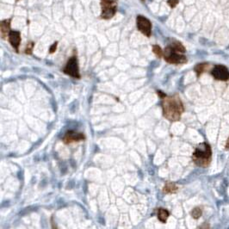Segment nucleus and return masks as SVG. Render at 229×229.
<instances>
[{
  "mask_svg": "<svg viewBox=\"0 0 229 229\" xmlns=\"http://www.w3.org/2000/svg\"><path fill=\"white\" fill-rule=\"evenodd\" d=\"M153 53L156 54V56L159 57V58H161L162 56H164V51H163L162 48H161L159 46H158V45H154V46L153 47Z\"/></svg>",
  "mask_w": 229,
  "mask_h": 229,
  "instance_id": "dca6fc26",
  "label": "nucleus"
},
{
  "mask_svg": "<svg viewBox=\"0 0 229 229\" xmlns=\"http://www.w3.org/2000/svg\"><path fill=\"white\" fill-rule=\"evenodd\" d=\"M226 150L229 149V138H228V140H227V141H226Z\"/></svg>",
  "mask_w": 229,
  "mask_h": 229,
  "instance_id": "aec40b11",
  "label": "nucleus"
},
{
  "mask_svg": "<svg viewBox=\"0 0 229 229\" xmlns=\"http://www.w3.org/2000/svg\"><path fill=\"white\" fill-rule=\"evenodd\" d=\"M158 219L162 222V223H165L170 214L168 212V210H166L165 208H158Z\"/></svg>",
  "mask_w": 229,
  "mask_h": 229,
  "instance_id": "f8f14e48",
  "label": "nucleus"
},
{
  "mask_svg": "<svg viewBox=\"0 0 229 229\" xmlns=\"http://www.w3.org/2000/svg\"><path fill=\"white\" fill-rule=\"evenodd\" d=\"M57 42H54L52 46H51V48H50V49H49V52H50V54H53V53H54L55 52V50H56V48H57Z\"/></svg>",
  "mask_w": 229,
  "mask_h": 229,
  "instance_id": "6ab92c4d",
  "label": "nucleus"
},
{
  "mask_svg": "<svg viewBox=\"0 0 229 229\" xmlns=\"http://www.w3.org/2000/svg\"><path fill=\"white\" fill-rule=\"evenodd\" d=\"M85 139V136L83 133H78L76 131H68L64 135L62 141L65 144H71L72 142H78L84 141Z\"/></svg>",
  "mask_w": 229,
  "mask_h": 229,
  "instance_id": "6e6552de",
  "label": "nucleus"
},
{
  "mask_svg": "<svg viewBox=\"0 0 229 229\" xmlns=\"http://www.w3.org/2000/svg\"><path fill=\"white\" fill-rule=\"evenodd\" d=\"M178 190L177 186L173 183H166L163 188V191L165 194H174Z\"/></svg>",
  "mask_w": 229,
  "mask_h": 229,
  "instance_id": "9b49d317",
  "label": "nucleus"
},
{
  "mask_svg": "<svg viewBox=\"0 0 229 229\" xmlns=\"http://www.w3.org/2000/svg\"><path fill=\"white\" fill-rule=\"evenodd\" d=\"M34 46H35V43H34V42H29L28 45H27V47H26V49H25V54H32V50H33Z\"/></svg>",
  "mask_w": 229,
  "mask_h": 229,
  "instance_id": "f3484780",
  "label": "nucleus"
},
{
  "mask_svg": "<svg viewBox=\"0 0 229 229\" xmlns=\"http://www.w3.org/2000/svg\"><path fill=\"white\" fill-rule=\"evenodd\" d=\"M101 6L102 18L106 20L110 19L114 16L117 10V0H101Z\"/></svg>",
  "mask_w": 229,
  "mask_h": 229,
  "instance_id": "20e7f679",
  "label": "nucleus"
},
{
  "mask_svg": "<svg viewBox=\"0 0 229 229\" xmlns=\"http://www.w3.org/2000/svg\"><path fill=\"white\" fill-rule=\"evenodd\" d=\"M136 23L138 29L146 36L150 37L152 34V23L143 16H138L136 18Z\"/></svg>",
  "mask_w": 229,
  "mask_h": 229,
  "instance_id": "423d86ee",
  "label": "nucleus"
},
{
  "mask_svg": "<svg viewBox=\"0 0 229 229\" xmlns=\"http://www.w3.org/2000/svg\"><path fill=\"white\" fill-rule=\"evenodd\" d=\"M0 32H1V36L5 39L7 35H9L11 32V20L6 19L1 22L0 23Z\"/></svg>",
  "mask_w": 229,
  "mask_h": 229,
  "instance_id": "9d476101",
  "label": "nucleus"
},
{
  "mask_svg": "<svg viewBox=\"0 0 229 229\" xmlns=\"http://www.w3.org/2000/svg\"><path fill=\"white\" fill-rule=\"evenodd\" d=\"M168 5L171 7V8H174L177 5V4L179 3V0H168L167 1Z\"/></svg>",
  "mask_w": 229,
  "mask_h": 229,
  "instance_id": "a211bd4d",
  "label": "nucleus"
},
{
  "mask_svg": "<svg viewBox=\"0 0 229 229\" xmlns=\"http://www.w3.org/2000/svg\"><path fill=\"white\" fill-rule=\"evenodd\" d=\"M9 42L11 44V46L18 52V48L21 43V35L18 31H11L9 35Z\"/></svg>",
  "mask_w": 229,
  "mask_h": 229,
  "instance_id": "1a4fd4ad",
  "label": "nucleus"
},
{
  "mask_svg": "<svg viewBox=\"0 0 229 229\" xmlns=\"http://www.w3.org/2000/svg\"><path fill=\"white\" fill-rule=\"evenodd\" d=\"M162 109L164 117L170 122H177L180 120L184 111L183 104L177 95L163 96L161 97Z\"/></svg>",
  "mask_w": 229,
  "mask_h": 229,
  "instance_id": "f257e3e1",
  "label": "nucleus"
},
{
  "mask_svg": "<svg viewBox=\"0 0 229 229\" xmlns=\"http://www.w3.org/2000/svg\"><path fill=\"white\" fill-rule=\"evenodd\" d=\"M202 214V208H199V207L195 208L191 211V216H192L194 219H199V218L201 217Z\"/></svg>",
  "mask_w": 229,
  "mask_h": 229,
  "instance_id": "2eb2a0df",
  "label": "nucleus"
},
{
  "mask_svg": "<svg viewBox=\"0 0 229 229\" xmlns=\"http://www.w3.org/2000/svg\"><path fill=\"white\" fill-rule=\"evenodd\" d=\"M212 157V151L210 146L203 142L200 144L194 151L192 159L194 163L201 167H208L210 164Z\"/></svg>",
  "mask_w": 229,
  "mask_h": 229,
  "instance_id": "f03ea898",
  "label": "nucleus"
},
{
  "mask_svg": "<svg viewBox=\"0 0 229 229\" xmlns=\"http://www.w3.org/2000/svg\"><path fill=\"white\" fill-rule=\"evenodd\" d=\"M164 59L166 62L170 64H175V65H179V64H184L187 62V58L181 53L177 52L174 50L171 46H168L165 51H164Z\"/></svg>",
  "mask_w": 229,
  "mask_h": 229,
  "instance_id": "7ed1b4c3",
  "label": "nucleus"
},
{
  "mask_svg": "<svg viewBox=\"0 0 229 229\" xmlns=\"http://www.w3.org/2000/svg\"><path fill=\"white\" fill-rule=\"evenodd\" d=\"M171 48L174 49V50H176L177 52H178V53H181V54H184L185 53V48L183 46V44L181 43V42H177V41H175V42H173L171 44Z\"/></svg>",
  "mask_w": 229,
  "mask_h": 229,
  "instance_id": "ddd939ff",
  "label": "nucleus"
},
{
  "mask_svg": "<svg viewBox=\"0 0 229 229\" xmlns=\"http://www.w3.org/2000/svg\"><path fill=\"white\" fill-rule=\"evenodd\" d=\"M63 72L66 74H67V75H69V76H71V77H72L74 78H80L81 76H80V73H79V67H78V59H77V57L75 55L72 56L68 60L66 66L63 69Z\"/></svg>",
  "mask_w": 229,
  "mask_h": 229,
  "instance_id": "39448f33",
  "label": "nucleus"
},
{
  "mask_svg": "<svg viewBox=\"0 0 229 229\" xmlns=\"http://www.w3.org/2000/svg\"><path fill=\"white\" fill-rule=\"evenodd\" d=\"M211 74L217 80L226 81V80L229 79V71H228V69L226 66H221V65L215 66L213 68V70L211 71Z\"/></svg>",
  "mask_w": 229,
  "mask_h": 229,
  "instance_id": "0eeeda50",
  "label": "nucleus"
},
{
  "mask_svg": "<svg viewBox=\"0 0 229 229\" xmlns=\"http://www.w3.org/2000/svg\"><path fill=\"white\" fill-rule=\"evenodd\" d=\"M208 66V64L206 63H202V64H197L195 67V71L197 73V76L199 77L204 71H205V68L206 66Z\"/></svg>",
  "mask_w": 229,
  "mask_h": 229,
  "instance_id": "4468645a",
  "label": "nucleus"
}]
</instances>
